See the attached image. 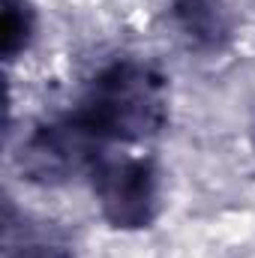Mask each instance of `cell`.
<instances>
[{
  "mask_svg": "<svg viewBox=\"0 0 255 258\" xmlns=\"http://www.w3.org/2000/svg\"><path fill=\"white\" fill-rule=\"evenodd\" d=\"M102 156H108V147H102L66 111L39 123L21 141L18 168L24 180L36 186H63L75 177H90Z\"/></svg>",
  "mask_w": 255,
  "mask_h": 258,
  "instance_id": "7a4b0ae2",
  "label": "cell"
},
{
  "mask_svg": "<svg viewBox=\"0 0 255 258\" xmlns=\"http://www.w3.org/2000/svg\"><path fill=\"white\" fill-rule=\"evenodd\" d=\"M171 18L195 48L219 51L231 39V15L222 0H171Z\"/></svg>",
  "mask_w": 255,
  "mask_h": 258,
  "instance_id": "277c9868",
  "label": "cell"
},
{
  "mask_svg": "<svg viewBox=\"0 0 255 258\" xmlns=\"http://www.w3.org/2000/svg\"><path fill=\"white\" fill-rule=\"evenodd\" d=\"M102 147L153 138L168 123V81L144 60L102 66L69 111Z\"/></svg>",
  "mask_w": 255,
  "mask_h": 258,
  "instance_id": "6da1fadb",
  "label": "cell"
},
{
  "mask_svg": "<svg viewBox=\"0 0 255 258\" xmlns=\"http://www.w3.org/2000/svg\"><path fill=\"white\" fill-rule=\"evenodd\" d=\"M6 258H72V252L66 249L63 243L54 240H42V237H30L18 246H9Z\"/></svg>",
  "mask_w": 255,
  "mask_h": 258,
  "instance_id": "8992f818",
  "label": "cell"
},
{
  "mask_svg": "<svg viewBox=\"0 0 255 258\" xmlns=\"http://www.w3.org/2000/svg\"><path fill=\"white\" fill-rule=\"evenodd\" d=\"M90 189L99 216L117 231L150 228L159 216V171L141 156H102L90 171Z\"/></svg>",
  "mask_w": 255,
  "mask_h": 258,
  "instance_id": "3957f363",
  "label": "cell"
},
{
  "mask_svg": "<svg viewBox=\"0 0 255 258\" xmlns=\"http://www.w3.org/2000/svg\"><path fill=\"white\" fill-rule=\"evenodd\" d=\"M36 24H39V15H36L30 0H3L0 51H3V57L9 63L30 48V42L36 36Z\"/></svg>",
  "mask_w": 255,
  "mask_h": 258,
  "instance_id": "5b68a950",
  "label": "cell"
}]
</instances>
